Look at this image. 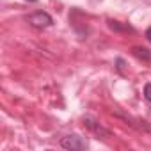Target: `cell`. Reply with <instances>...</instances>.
<instances>
[{
	"mask_svg": "<svg viewBox=\"0 0 151 151\" xmlns=\"http://www.w3.org/2000/svg\"><path fill=\"white\" fill-rule=\"evenodd\" d=\"M144 96H146L147 101H151V84H146V87H144Z\"/></svg>",
	"mask_w": 151,
	"mask_h": 151,
	"instance_id": "277c9868",
	"label": "cell"
},
{
	"mask_svg": "<svg viewBox=\"0 0 151 151\" xmlns=\"http://www.w3.org/2000/svg\"><path fill=\"white\" fill-rule=\"evenodd\" d=\"M29 23L34 27H48V25H52V16L39 11V13H34L29 16Z\"/></svg>",
	"mask_w": 151,
	"mask_h": 151,
	"instance_id": "7a4b0ae2",
	"label": "cell"
},
{
	"mask_svg": "<svg viewBox=\"0 0 151 151\" xmlns=\"http://www.w3.org/2000/svg\"><path fill=\"white\" fill-rule=\"evenodd\" d=\"M133 53H135L137 57H142V59H151V53H149V50H146V48H133Z\"/></svg>",
	"mask_w": 151,
	"mask_h": 151,
	"instance_id": "3957f363",
	"label": "cell"
},
{
	"mask_svg": "<svg viewBox=\"0 0 151 151\" xmlns=\"http://www.w3.org/2000/svg\"><path fill=\"white\" fill-rule=\"evenodd\" d=\"M27 2H37V0H27Z\"/></svg>",
	"mask_w": 151,
	"mask_h": 151,
	"instance_id": "8992f818",
	"label": "cell"
},
{
	"mask_svg": "<svg viewBox=\"0 0 151 151\" xmlns=\"http://www.w3.org/2000/svg\"><path fill=\"white\" fill-rule=\"evenodd\" d=\"M60 146L66 149H71V151H82L87 147V140L78 135H68L60 140Z\"/></svg>",
	"mask_w": 151,
	"mask_h": 151,
	"instance_id": "6da1fadb",
	"label": "cell"
},
{
	"mask_svg": "<svg viewBox=\"0 0 151 151\" xmlns=\"http://www.w3.org/2000/svg\"><path fill=\"white\" fill-rule=\"evenodd\" d=\"M146 37H147V41H151V27L146 30Z\"/></svg>",
	"mask_w": 151,
	"mask_h": 151,
	"instance_id": "5b68a950",
	"label": "cell"
}]
</instances>
